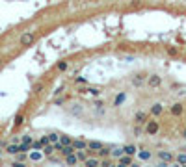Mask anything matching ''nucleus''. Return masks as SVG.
<instances>
[{
	"label": "nucleus",
	"mask_w": 186,
	"mask_h": 167,
	"mask_svg": "<svg viewBox=\"0 0 186 167\" xmlns=\"http://www.w3.org/2000/svg\"><path fill=\"white\" fill-rule=\"evenodd\" d=\"M63 162H65V165H78V164H80L76 152H73V154H69V156H63Z\"/></svg>",
	"instance_id": "nucleus-11"
},
{
	"label": "nucleus",
	"mask_w": 186,
	"mask_h": 167,
	"mask_svg": "<svg viewBox=\"0 0 186 167\" xmlns=\"http://www.w3.org/2000/svg\"><path fill=\"white\" fill-rule=\"evenodd\" d=\"M0 164H2V158H0Z\"/></svg>",
	"instance_id": "nucleus-42"
},
{
	"label": "nucleus",
	"mask_w": 186,
	"mask_h": 167,
	"mask_svg": "<svg viewBox=\"0 0 186 167\" xmlns=\"http://www.w3.org/2000/svg\"><path fill=\"white\" fill-rule=\"evenodd\" d=\"M138 158H140V160H142V162H147V160H151V158H153V152H151V150H138Z\"/></svg>",
	"instance_id": "nucleus-17"
},
{
	"label": "nucleus",
	"mask_w": 186,
	"mask_h": 167,
	"mask_svg": "<svg viewBox=\"0 0 186 167\" xmlns=\"http://www.w3.org/2000/svg\"><path fill=\"white\" fill-rule=\"evenodd\" d=\"M0 154H2V148H0Z\"/></svg>",
	"instance_id": "nucleus-41"
},
{
	"label": "nucleus",
	"mask_w": 186,
	"mask_h": 167,
	"mask_svg": "<svg viewBox=\"0 0 186 167\" xmlns=\"http://www.w3.org/2000/svg\"><path fill=\"white\" fill-rule=\"evenodd\" d=\"M43 156H45V154H43V150H34V152H30V156H28V158H30L32 162H41Z\"/></svg>",
	"instance_id": "nucleus-18"
},
{
	"label": "nucleus",
	"mask_w": 186,
	"mask_h": 167,
	"mask_svg": "<svg viewBox=\"0 0 186 167\" xmlns=\"http://www.w3.org/2000/svg\"><path fill=\"white\" fill-rule=\"evenodd\" d=\"M39 141H41L43 145H47V143H50V141H48V136H41V137H39Z\"/></svg>",
	"instance_id": "nucleus-36"
},
{
	"label": "nucleus",
	"mask_w": 186,
	"mask_h": 167,
	"mask_svg": "<svg viewBox=\"0 0 186 167\" xmlns=\"http://www.w3.org/2000/svg\"><path fill=\"white\" fill-rule=\"evenodd\" d=\"M145 134L147 136H156L158 132H160V123L156 121V117H153V119H147V123H145Z\"/></svg>",
	"instance_id": "nucleus-1"
},
{
	"label": "nucleus",
	"mask_w": 186,
	"mask_h": 167,
	"mask_svg": "<svg viewBox=\"0 0 186 167\" xmlns=\"http://www.w3.org/2000/svg\"><path fill=\"white\" fill-rule=\"evenodd\" d=\"M136 6L140 8V0H132V2L128 4V8H136Z\"/></svg>",
	"instance_id": "nucleus-37"
},
{
	"label": "nucleus",
	"mask_w": 186,
	"mask_h": 167,
	"mask_svg": "<svg viewBox=\"0 0 186 167\" xmlns=\"http://www.w3.org/2000/svg\"><path fill=\"white\" fill-rule=\"evenodd\" d=\"M34 43H36V34L34 32H22L21 34V37H19V45L21 46L26 48V46H32Z\"/></svg>",
	"instance_id": "nucleus-2"
},
{
	"label": "nucleus",
	"mask_w": 186,
	"mask_h": 167,
	"mask_svg": "<svg viewBox=\"0 0 186 167\" xmlns=\"http://www.w3.org/2000/svg\"><path fill=\"white\" fill-rule=\"evenodd\" d=\"M184 111H186V108H184V104H183V102H175V104L169 108V113H171L173 117H181Z\"/></svg>",
	"instance_id": "nucleus-4"
},
{
	"label": "nucleus",
	"mask_w": 186,
	"mask_h": 167,
	"mask_svg": "<svg viewBox=\"0 0 186 167\" xmlns=\"http://www.w3.org/2000/svg\"><path fill=\"white\" fill-rule=\"evenodd\" d=\"M47 136H48V141H50V143H58V141H60V136H62V134L50 132V134H47Z\"/></svg>",
	"instance_id": "nucleus-25"
},
{
	"label": "nucleus",
	"mask_w": 186,
	"mask_h": 167,
	"mask_svg": "<svg viewBox=\"0 0 186 167\" xmlns=\"http://www.w3.org/2000/svg\"><path fill=\"white\" fill-rule=\"evenodd\" d=\"M134 164V156H130V154H123L121 158H117V165H132Z\"/></svg>",
	"instance_id": "nucleus-13"
},
{
	"label": "nucleus",
	"mask_w": 186,
	"mask_h": 167,
	"mask_svg": "<svg viewBox=\"0 0 186 167\" xmlns=\"http://www.w3.org/2000/svg\"><path fill=\"white\" fill-rule=\"evenodd\" d=\"M67 69H69V62H67V60H62V62L56 63V71H58V73H65Z\"/></svg>",
	"instance_id": "nucleus-20"
},
{
	"label": "nucleus",
	"mask_w": 186,
	"mask_h": 167,
	"mask_svg": "<svg viewBox=\"0 0 186 167\" xmlns=\"http://www.w3.org/2000/svg\"><path fill=\"white\" fill-rule=\"evenodd\" d=\"M26 160V152H19L17 154V162H24Z\"/></svg>",
	"instance_id": "nucleus-35"
},
{
	"label": "nucleus",
	"mask_w": 186,
	"mask_h": 167,
	"mask_svg": "<svg viewBox=\"0 0 186 167\" xmlns=\"http://www.w3.org/2000/svg\"><path fill=\"white\" fill-rule=\"evenodd\" d=\"M43 87H45V84H43V82L34 84V89H32V93H34V95H39V93L43 91Z\"/></svg>",
	"instance_id": "nucleus-26"
},
{
	"label": "nucleus",
	"mask_w": 186,
	"mask_h": 167,
	"mask_svg": "<svg viewBox=\"0 0 186 167\" xmlns=\"http://www.w3.org/2000/svg\"><path fill=\"white\" fill-rule=\"evenodd\" d=\"M147 119H149V113L147 111H136L134 113V123L136 125H145Z\"/></svg>",
	"instance_id": "nucleus-10"
},
{
	"label": "nucleus",
	"mask_w": 186,
	"mask_h": 167,
	"mask_svg": "<svg viewBox=\"0 0 186 167\" xmlns=\"http://www.w3.org/2000/svg\"><path fill=\"white\" fill-rule=\"evenodd\" d=\"M164 113V104H160V102H156V104H153L149 108V115L151 117H160Z\"/></svg>",
	"instance_id": "nucleus-6"
},
{
	"label": "nucleus",
	"mask_w": 186,
	"mask_h": 167,
	"mask_svg": "<svg viewBox=\"0 0 186 167\" xmlns=\"http://www.w3.org/2000/svg\"><path fill=\"white\" fill-rule=\"evenodd\" d=\"M175 162H177L179 165H186V152H181V154H177V156H175Z\"/></svg>",
	"instance_id": "nucleus-23"
},
{
	"label": "nucleus",
	"mask_w": 186,
	"mask_h": 167,
	"mask_svg": "<svg viewBox=\"0 0 186 167\" xmlns=\"http://www.w3.org/2000/svg\"><path fill=\"white\" fill-rule=\"evenodd\" d=\"M41 150H43V154H45V156L48 158V156H52V154L56 152V147H54V143H47V145L43 147Z\"/></svg>",
	"instance_id": "nucleus-15"
},
{
	"label": "nucleus",
	"mask_w": 186,
	"mask_h": 167,
	"mask_svg": "<svg viewBox=\"0 0 186 167\" xmlns=\"http://www.w3.org/2000/svg\"><path fill=\"white\" fill-rule=\"evenodd\" d=\"M21 143H30V145H32V143H34V137H32L30 134H24L21 137Z\"/></svg>",
	"instance_id": "nucleus-31"
},
{
	"label": "nucleus",
	"mask_w": 186,
	"mask_h": 167,
	"mask_svg": "<svg viewBox=\"0 0 186 167\" xmlns=\"http://www.w3.org/2000/svg\"><path fill=\"white\" fill-rule=\"evenodd\" d=\"M125 154H130V156H136L138 154V147L136 145H123Z\"/></svg>",
	"instance_id": "nucleus-19"
},
{
	"label": "nucleus",
	"mask_w": 186,
	"mask_h": 167,
	"mask_svg": "<svg viewBox=\"0 0 186 167\" xmlns=\"http://www.w3.org/2000/svg\"><path fill=\"white\" fill-rule=\"evenodd\" d=\"M156 156H158V160H162V162H167V164H171V162L175 160V154H173L171 150H166V148L158 150V152H156Z\"/></svg>",
	"instance_id": "nucleus-3"
},
{
	"label": "nucleus",
	"mask_w": 186,
	"mask_h": 167,
	"mask_svg": "<svg viewBox=\"0 0 186 167\" xmlns=\"http://www.w3.org/2000/svg\"><path fill=\"white\" fill-rule=\"evenodd\" d=\"M97 154H99L101 158H108V156H112V148H110V147H103Z\"/></svg>",
	"instance_id": "nucleus-21"
},
{
	"label": "nucleus",
	"mask_w": 186,
	"mask_h": 167,
	"mask_svg": "<svg viewBox=\"0 0 186 167\" xmlns=\"http://www.w3.org/2000/svg\"><path fill=\"white\" fill-rule=\"evenodd\" d=\"M76 154H78V160H80L82 164L87 160V156H89V152H87V150H76Z\"/></svg>",
	"instance_id": "nucleus-27"
},
{
	"label": "nucleus",
	"mask_w": 186,
	"mask_h": 167,
	"mask_svg": "<svg viewBox=\"0 0 186 167\" xmlns=\"http://www.w3.org/2000/svg\"><path fill=\"white\" fill-rule=\"evenodd\" d=\"M2 65H4V60H2V58H0V67H2Z\"/></svg>",
	"instance_id": "nucleus-40"
},
{
	"label": "nucleus",
	"mask_w": 186,
	"mask_h": 167,
	"mask_svg": "<svg viewBox=\"0 0 186 167\" xmlns=\"http://www.w3.org/2000/svg\"><path fill=\"white\" fill-rule=\"evenodd\" d=\"M60 141H62L63 145H73V137L71 136H65V134L60 136Z\"/></svg>",
	"instance_id": "nucleus-29"
},
{
	"label": "nucleus",
	"mask_w": 186,
	"mask_h": 167,
	"mask_svg": "<svg viewBox=\"0 0 186 167\" xmlns=\"http://www.w3.org/2000/svg\"><path fill=\"white\" fill-rule=\"evenodd\" d=\"M24 123V113H19L17 117H15V121H13V125H15V128H19V126Z\"/></svg>",
	"instance_id": "nucleus-28"
},
{
	"label": "nucleus",
	"mask_w": 186,
	"mask_h": 167,
	"mask_svg": "<svg viewBox=\"0 0 186 167\" xmlns=\"http://www.w3.org/2000/svg\"><path fill=\"white\" fill-rule=\"evenodd\" d=\"M132 134H134L136 137H138V136L142 134V128H140V125H136V126H134V130H132Z\"/></svg>",
	"instance_id": "nucleus-34"
},
{
	"label": "nucleus",
	"mask_w": 186,
	"mask_h": 167,
	"mask_svg": "<svg viewBox=\"0 0 186 167\" xmlns=\"http://www.w3.org/2000/svg\"><path fill=\"white\" fill-rule=\"evenodd\" d=\"M125 154L123 148H112V158H121Z\"/></svg>",
	"instance_id": "nucleus-30"
},
{
	"label": "nucleus",
	"mask_w": 186,
	"mask_h": 167,
	"mask_svg": "<svg viewBox=\"0 0 186 167\" xmlns=\"http://www.w3.org/2000/svg\"><path fill=\"white\" fill-rule=\"evenodd\" d=\"M73 147L76 150H87V141L86 139H73Z\"/></svg>",
	"instance_id": "nucleus-14"
},
{
	"label": "nucleus",
	"mask_w": 186,
	"mask_h": 167,
	"mask_svg": "<svg viewBox=\"0 0 186 167\" xmlns=\"http://www.w3.org/2000/svg\"><path fill=\"white\" fill-rule=\"evenodd\" d=\"M43 147H45V145H43L41 141L37 139V141H34V143H32V150H41Z\"/></svg>",
	"instance_id": "nucleus-32"
},
{
	"label": "nucleus",
	"mask_w": 186,
	"mask_h": 167,
	"mask_svg": "<svg viewBox=\"0 0 186 167\" xmlns=\"http://www.w3.org/2000/svg\"><path fill=\"white\" fill-rule=\"evenodd\" d=\"M144 84H147V74L140 73V74H134V76H132V85H134V87H140V85H144Z\"/></svg>",
	"instance_id": "nucleus-9"
},
{
	"label": "nucleus",
	"mask_w": 186,
	"mask_h": 167,
	"mask_svg": "<svg viewBox=\"0 0 186 167\" xmlns=\"http://www.w3.org/2000/svg\"><path fill=\"white\" fill-rule=\"evenodd\" d=\"M147 85H149V87H160V85H162V76H158V74H149V76H147Z\"/></svg>",
	"instance_id": "nucleus-7"
},
{
	"label": "nucleus",
	"mask_w": 186,
	"mask_h": 167,
	"mask_svg": "<svg viewBox=\"0 0 186 167\" xmlns=\"http://www.w3.org/2000/svg\"><path fill=\"white\" fill-rule=\"evenodd\" d=\"M84 165H87V167H99V165H101V156H99V154H93V156L89 154V156H87V160L84 162Z\"/></svg>",
	"instance_id": "nucleus-8"
},
{
	"label": "nucleus",
	"mask_w": 186,
	"mask_h": 167,
	"mask_svg": "<svg viewBox=\"0 0 186 167\" xmlns=\"http://www.w3.org/2000/svg\"><path fill=\"white\" fill-rule=\"evenodd\" d=\"M181 137L186 141V128H183V130H181Z\"/></svg>",
	"instance_id": "nucleus-38"
},
{
	"label": "nucleus",
	"mask_w": 186,
	"mask_h": 167,
	"mask_svg": "<svg viewBox=\"0 0 186 167\" xmlns=\"http://www.w3.org/2000/svg\"><path fill=\"white\" fill-rule=\"evenodd\" d=\"M103 147H104V143L97 141V139H93V141H87V152H89V154H97V152H99Z\"/></svg>",
	"instance_id": "nucleus-5"
},
{
	"label": "nucleus",
	"mask_w": 186,
	"mask_h": 167,
	"mask_svg": "<svg viewBox=\"0 0 186 167\" xmlns=\"http://www.w3.org/2000/svg\"><path fill=\"white\" fill-rule=\"evenodd\" d=\"M63 89H65V87H58V89H56L54 93H56V95H60V93H63Z\"/></svg>",
	"instance_id": "nucleus-39"
},
{
	"label": "nucleus",
	"mask_w": 186,
	"mask_h": 167,
	"mask_svg": "<svg viewBox=\"0 0 186 167\" xmlns=\"http://www.w3.org/2000/svg\"><path fill=\"white\" fill-rule=\"evenodd\" d=\"M6 154H9V156H17L19 152H21V145L19 143H11V145L6 147V150H4Z\"/></svg>",
	"instance_id": "nucleus-12"
},
{
	"label": "nucleus",
	"mask_w": 186,
	"mask_h": 167,
	"mask_svg": "<svg viewBox=\"0 0 186 167\" xmlns=\"http://www.w3.org/2000/svg\"><path fill=\"white\" fill-rule=\"evenodd\" d=\"M166 54H167V56H171V58H177V56L181 54V50H179L177 46L169 45V46H166Z\"/></svg>",
	"instance_id": "nucleus-16"
},
{
	"label": "nucleus",
	"mask_w": 186,
	"mask_h": 167,
	"mask_svg": "<svg viewBox=\"0 0 186 167\" xmlns=\"http://www.w3.org/2000/svg\"><path fill=\"white\" fill-rule=\"evenodd\" d=\"M125 99H127V93H117V97H116V100H114V106L117 108L121 102H125Z\"/></svg>",
	"instance_id": "nucleus-24"
},
{
	"label": "nucleus",
	"mask_w": 186,
	"mask_h": 167,
	"mask_svg": "<svg viewBox=\"0 0 186 167\" xmlns=\"http://www.w3.org/2000/svg\"><path fill=\"white\" fill-rule=\"evenodd\" d=\"M101 165H104V167L112 165V160H110V156H108V158H101Z\"/></svg>",
	"instance_id": "nucleus-33"
},
{
	"label": "nucleus",
	"mask_w": 186,
	"mask_h": 167,
	"mask_svg": "<svg viewBox=\"0 0 186 167\" xmlns=\"http://www.w3.org/2000/svg\"><path fill=\"white\" fill-rule=\"evenodd\" d=\"M80 93H89V95H101V89L99 87H87V89H80Z\"/></svg>",
	"instance_id": "nucleus-22"
}]
</instances>
